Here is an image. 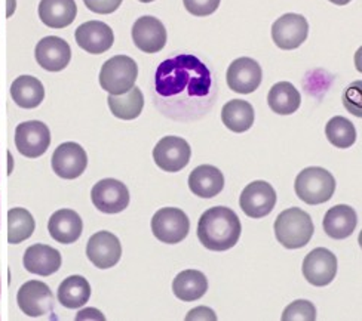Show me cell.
I'll use <instances>...</instances> for the list:
<instances>
[{
    "instance_id": "6da1fadb",
    "label": "cell",
    "mask_w": 362,
    "mask_h": 321,
    "mask_svg": "<svg viewBox=\"0 0 362 321\" xmlns=\"http://www.w3.org/2000/svg\"><path fill=\"white\" fill-rule=\"evenodd\" d=\"M213 86L211 71L199 58L193 55H178L165 59L155 75L156 94L163 98L178 97H206Z\"/></svg>"
},
{
    "instance_id": "7a4b0ae2",
    "label": "cell",
    "mask_w": 362,
    "mask_h": 321,
    "mask_svg": "<svg viewBox=\"0 0 362 321\" xmlns=\"http://www.w3.org/2000/svg\"><path fill=\"white\" fill-rule=\"evenodd\" d=\"M243 225L236 213L223 206L209 207L202 213L198 224V238L209 250L224 252L239 241Z\"/></svg>"
},
{
    "instance_id": "3957f363",
    "label": "cell",
    "mask_w": 362,
    "mask_h": 321,
    "mask_svg": "<svg viewBox=\"0 0 362 321\" xmlns=\"http://www.w3.org/2000/svg\"><path fill=\"white\" fill-rule=\"evenodd\" d=\"M315 231L312 218L308 212L298 207L286 209L275 221L276 240L286 249L305 248Z\"/></svg>"
},
{
    "instance_id": "277c9868",
    "label": "cell",
    "mask_w": 362,
    "mask_h": 321,
    "mask_svg": "<svg viewBox=\"0 0 362 321\" xmlns=\"http://www.w3.org/2000/svg\"><path fill=\"white\" fill-rule=\"evenodd\" d=\"M294 190L301 202L312 206L322 205L333 197L336 179L322 167H306L297 175Z\"/></svg>"
},
{
    "instance_id": "5b68a950",
    "label": "cell",
    "mask_w": 362,
    "mask_h": 321,
    "mask_svg": "<svg viewBox=\"0 0 362 321\" xmlns=\"http://www.w3.org/2000/svg\"><path fill=\"white\" fill-rule=\"evenodd\" d=\"M139 78V66L127 55H116L105 61L100 71V85L112 95L128 92Z\"/></svg>"
},
{
    "instance_id": "8992f818",
    "label": "cell",
    "mask_w": 362,
    "mask_h": 321,
    "mask_svg": "<svg viewBox=\"0 0 362 321\" xmlns=\"http://www.w3.org/2000/svg\"><path fill=\"white\" fill-rule=\"evenodd\" d=\"M190 229V221L186 213L177 207H163L158 210L152 219L153 236L167 244L183 241Z\"/></svg>"
},
{
    "instance_id": "52a82bcc",
    "label": "cell",
    "mask_w": 362,
    "mask_h": 321,
    "mask_svg": "<svg viewBox=\"0 0 362 321\" xmlns=\"http://www.w3.org/2000/svg\"><path fill=\"white\" fill-rule=\"evenodd\" d=\"M51 144V132L42 121H24L15 129V145L20 155L37 159L47 152Z\"/></svg>"
},
{
    "instance_id": "ba28073f",
    "label": "cell",
    "mask_w": 362,
    "mask_h": 321,
    "mask_svg": "<svg viewBox=\"0 0 362 321\" xmlns=\"http://www.w3.org/2000/svg\"><path fill=\"white\" fill-rule=\"evenodd\" d=\"M276 205V193L266 181H254L244 188L239 206L250 218L260 219L267 217Z\"/></svg>"
},
{
    "instance_id": "9c48e42d",
    "label": "cell",
    "mask_w": 362,
    "mask_h": 321,
    "mask_svg": "<svg viewBox=\"0 0 362 321\" xmlns=\"http://www.w3.org/2000/svg\"><path fill=\"white\" fill-rule=\"evenodd\" d=\"M309 35V24L303 15L285 13L272 25V39L284 51L297 49Z\"/></svg>"
},
{
    "instance_id": "30bf717a",
    "label": "cell",
    "mask_w": 362,
    "mask_h": 321,
    "mask_svg": "<svg viewBox=\"0 0 362 321\" xmlns=\"http://www.w3.org/2000/svg\"><path fill=\"white\" fill-rule=\"evenodd\" d=\"M190 145L178 136H163L153 150V160L163 172H180L189 164Z\"/></svg>"
},
{
    "instance_id": "8fae6325",
    "label": "cell",
    "mask_w": 362,
    "mask_h": 321,
    "mask_svg": "<svg viewBox=\"0 0 362 321\" xmlns=\"http://www.w3.org/2000/svg\"><path fill=\"white\" fill-rule=\"evenodd\" d=\"M94 206L113 215V213L124 212L129 205V191L124 182L113 178H105L97 182L93 191H90Z\"/></svg>"
},
{
    "instance_id": "7c38bea8",
    "label": "cell",
    "mask_w": 362,
    "mask_h": 321,
    "mask_svg": "<svg viewBox=\"0 0 362 321\" xmlns=\"http://www.w3.org/2000/svg\"><path fill=\"white\" fill-rule=\"evenodd\" d=\"M20 310L28 317L47 315L54 308V295L48 284L37 280L24 283L17 295Z\"/></svg>"
},
{
    "instance_id": "4fadbf2b",
    "label": "cell",
    "mask_w": 362,
    "mask_h": 321,
    "mask_svg": "<svg viewBox=\"0 0 362 321\" xmlns=\"http://www.w3.org/2000/svg\"><path fill=\"white\" fill-rule=\"evenodd\" d=\"M301 271L310 284L316 287L328 286L337 274V258L325 248L313 249L305 258Z\"/></svg>"
},
{
    "instance_id": "5bb4252c",
    "label": "cell",
    "mask_w": 362,
    "mask_h": 321,
    "mask_svg": "<svg viewBox=\"0 0 362 321\" xmlns=\"http://www.w3.org/2000/svg\"><path fill=\"white\" fill-rule=\"evenodd\" d=\"M226 79L229 87L236 94H252L262 83L263 71L257 61L244 56L235 59L229 66Z\"/></svg>"
},
{
    "instance_id": "9a60e30c",
    "label": "cell",
    "mask_w": 362,
    "mask_h": 321,
    "mask_svg": "<svg viewBox=\"0 0 362 321\" xmlns=\"http://www.w3.org/2000/svg\"><path fill=\"white\" fill-rule=\"evenodd\" d=\"M86 256L97 268L107 269L119 262L122 246L113 233L98 231L88 240Z\"/></svg>"
},
{
    "instance_id": "2e32d148",
    "label": "cell",
    "mask_w": 362,
    "mask_h": 321,
    "mask_svg": "<svg viewBox=\"0 0 362 321\" xmlns=\"http://www.w3.org/2000/svg\"><path fill=\"white\" fill-rule=\"evenodd\" d=\"M52 169L64 179L79 178L88 166L86 151L76 143H64L52 155Z\"/></svg>"
},
{
    "instance_id": "e0dca14e",
    "label": "cell",
    "mask_w": 362,
    "mask_h": 321,
    "mask_svg": "<svg viewBox=\"0 0 362 321\" xmlns=\"http://www.w3.org/2000/svg\"><path fill=\"white\" fill-rule=\"evenodd\" d=\"M132 40L146 54H156L167 44V30L155 17H141L132 25Z\"/></svg>"
},
{
    "instance_id": "ac0fdd59",
    "label": "cell",
    "mask_w": 362,
    "mask_h": 321,
    "mask_svg": "<svg viewBox=\"0 0 362 321\" xmlns=\"http://www.w3.org/2000/svg\"><path fill=\"white\" fill-rule=\"evenodd\" d=\"M35 56L37 64L52 73L64 70L70 59H71V49L66 40L57 36L43 37L37 44Z\"/></svg>"
},
{
    "instance_id": "d6986e66",
    "label": "cell",
    "mask_w": 362,
    "mask_h": 321,
    "mask_svg": "<svg viewBox=\"0 0 362 321\" xmlns=\"http://www.w3.org/2000/svg\"><path fill=\"white\" fill-rule=\"evenodd\" d=\"M76 43L88 54L100 55L107 52L115 42L113 30L101 21H88L78 27L74 33Z\"/></svg>"
},
{
    "instance_id": "ffe728a7",
    "label": "cell",
    "mask_w": 362,
    "mask_h": 321,
    "mask_svg": "<svg viewBox=\"0 0 362 321\" xmlns=\"http://www.w3.org/2000/svg\"><path fill=\"white\" fill-rule=\"evenodd\" d=\"M23 264L28 272L48 277L62 267V255L48 244H33L25 250Z\"/></svg>"
},
{
    "instance_id": "44dd1931",
    "label": "cell",
    "mask_w": 362,
    "mask_h": 321,
    "mask_svg": "<svg viewBox=\"0 0 362 321\" xmlns=\"http://www.w3.org/2000/svg\"><path fill=\"white\" fill-rule=\"evenodd\" d=\"M83 224L78 212L62 209L49 218L48 231L51 237L62 244H71L82 236Z\"/></svg>"
},
{
    "instance_id": "7402d4cb",
    "label": "cell",
    "mask_w": 362,
    "mask_h": 321,
    "mask_svg": "<svg viewBox=\"0 0 362 321\" xmlns=\"http://www.w3.org/2000/svg\"><path fill=\"white\" fill-rule=\"evenodd\" d=\"M224 176L220 169L211 164L194 167L189 176V188L201 198H213L221 193Z\"/></svg>"
},
{
    "instance_id": "603a6c76",
    "label": "cell",
    "mask_w": 362,
    "mask_h": 321,
    "mask_svg": "<svg viewBox=\"0 0 362 321\" xmlns=\"http://www.w3.org/2000/svg\"><path fill=\"white\" fill-rule=\"evenodd\" d=\"M358 224L356 212L348 205L331 207L324 217V231L334 240H343L352 236Z\"/></svg>"
},
{
    "instance_id": "cb8c5ba5",
    "label": "cell",
    "mask_w": 362,
    "mask_h": 321,
    "mask_svg": "<svg viewBox=\"0 0 362 321\" xmlns=\"http://www.w3.org/2000/svg\"><path fill=\"white\" fill-rule=\"evenodd\" d=\"M78 15L74 0H40L39 17L49 28L69 27Z\"/></svg>"
},
{
    "instance_id": "d4e9b609",
    "label": "cell",
    "mask_w": 362,
    "mask_h": 321,
    "mask_svg": "<svg viewBox=\"0 0 362 321\" xmlns=\"http://www.w3.org/2000/svg\"><path fill=\"white\" fill-rule=\"evenodd\" d=\"M11 97L21 109H36L45 98V89L42 82L33 75H20L11 85Z\"/></svg>"
},
{
    "instance_id": "484cf974",
    "label": "cell",
    "mask_w": 362,
    "mask_h": 321,
    "mask_svg": "<svg viewBox=\"0 0 362 321\" xmlns=\"http://www.w3.org/2000/svg\"><path fill=\"white\" fill-rule=\"evenodd\" d=\"M174 295L185 302H193L202 298L208 290V280L205 274L196 269L181 271L173 283Z\"/></svg>"
},
{
    "instance_id": "4316f807",
    "label": "cell",
    "mask_w": 362,
    "mask_h": 321,
    "mask_svg": "<svg viewBox=\"0 0 362 321\" xmlns=\"http://www.w3.org/2000/svg\"><path fill=\"white\" fill-rule=\"evenodd\" d=\"M254 119L255 114L252 105L243 99L229 101L221 110L223 125L235 133H243L251 129Z\"/></svg>"
},
{
    "instance_id": "83f0119b",
    "label": "cell",
    "mask_w": 362,
    "mask_h": 321,
    "mask_svg": "<svg viewBox=\"0 0 362 321\" xmlns=\"http://www.w3.org/2000/svg\"><path fill=\"white\" fill-rule=\"evenodd\" d=\"M272 111L281 116H290L298 110L301 104L300 92L290 82H279L272 86L267 95Z\"/></svg>"
},
{
    "instance_id": "f1b7e54d",
    "label": "cell",
    "mask_w": 362,
    "mask_h": 321,
    "mask_svg": "<svg viewBox=\"0 0 362 321\" xmlns=\"http://www.w3.org/2000/svg\"><path fill=\"white\" fill-rule=\"evenodd\" d=\"M110 111L115 117L120 120H134L137 119L144 107V97L143 92L137 87L132 86L125 94L120 95H109L107 98Z\"/></svg>"
},
{
    "instance_id": "f546056e",
    "label": "cell",
    "mask_w": 362,
    "mask_h": 321,
    "mask_svg": "<svg viewBox=\"0 0 362 321\" xmlns=\"http://www.w3.org/2000/svg\"><path fill=\"white\" fill-rule=\"evenodd\" d=\"M90 298V286L82 275H71L58 287V302L66 308L76 310Z\"/></svg>"
},
{
    "instance_id": "4dcf8cb0",
    "label": "cell",
    "mask_w": 362,
    "mask_h": 321,
    "mask_svg": "<svg viewBox=\"0 0 362 321\" xmlns=\"http://www.w3.org/2000/svg\"><path fill=\"white\" fill-rule=\"evenodd\" d=\"M35 218L23 207H13L8 212V243L20 244L35 233Z\"/></svg>"
},
{
    "instance_id": "1f68e13d",
    "label": "cell",
    "mask_w": 362,
    "mask_h": 321,
    "mask_svg": "<svg viewBox=\"0 0 362 321\" xmlns=\"http://www.w3.org/2000/svg\"><path fill=\"white\" fill-rule=\"evenodd\" d=\"M325 135L328 141L337 148H349L356 141V129L352 121L341 116H336L328 121Z\"/></svg>"
},
{
    "instance_id": "d6a6232c",
    "label": "cell",
    "mask_w": 362,
    "mask_h": 321,
    "mask_svg": "<svg viewBox=\"0 0 362 321\" xmlns=\"http://www.w3.org/2000/svg\"><path fill=\"white\" fill-rule=\"evenodd\" d=\"M316 308L309 301L298 299L284 310L282 321H315Z\"/></svg>"
},
{
    "instance_id": "836d02e7",
    "label": "cell",
    "mask_w": 362,
    "mask_h": 321,
    "mask_svg": "<svg viewBox=\"0 0 362 321\" xmlns=\"http://www.w3.org/2000/svg\"><path fill=\"white\" fill-rule=\"evenodd\" d=\"M221 0H183L186 9L194 15V17H208V15L214 13Z\"/></svg>"
},
{
    "instance_id": "e575fe53",
    "label": "cell",
    "mask_w": 362,
    "mask_h": 321,
    "mask_svg": "<svg viewBox=\"0 0 362 321\" xmlns=\"http://www.w3.org/2000/svg\"><path fill=\"white\" fill-rule=\"evenodd\" d=\"M83 4L94 13L109 15V13H113L120 5H122V0H83Z\"/></svg>"
},
{
    "instance_id": "d590c367",
    "label": "cell",
    "mask_w": 362,
    "mask_h": 321,
    "mask_svg": "<svg viewBox=\"0 0 362 321\" xmlns=\"http://www.w3.org/2000/svg\"><path fill=\"white\" fill-rule=\"evenodd\" d=\"M186 320L187 321H192V320H211V321H216L217 315H216V313L213 310H209L206 307H199V308L192 310L186 315Z\"/></svg>"
},
{
    "instance_id": "8d00e7d4",
    "label": "cell",
    "mask_w": 362,
    "mask_h": 321,
    "mask_svg": "<svg viewBox=\"0 0 362 321\" xmlns=\"http://www.w3.org/2000/svg\"><path fill=\"white\" fill-rule=\"evenodd\" d=\"M328 2L339 5V6H344V5H348L349 2H352V0H328Z\"/></svg>"
},
{
    "instance_id": "74e56055",
    "label": "cell",
    "mask_w": 362,
    "mask_h": 321,
    "mask_svg": "<svg viewBox=\"0 0 362 321\" xmlns=\"http://www.w3.org/2000/svg\"><path fill=\"white\" fill-rule=\"evenodd\" d=\"M139 2H143V4H150V2H155V0H139Z\"/></svg>"
}]
</instances>
